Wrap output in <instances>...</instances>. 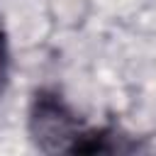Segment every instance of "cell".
<instances>
[{
    "label": "cell",
    "instance_id": "6da1fadb",
    "mask_svg": "<svg viewBox=\"0 0 156 156\" xmlns=\"http://www.w3.org/2000/svg\"><path fill=\"white\" fill-rule=\"evenodd\" d=\"M78 117L68 110L61 95L51 90H39L29 107V136L37 149L46 154L71 151L80 134Z\"/></svg>",
    "mask_w": 156,
    "mask_h": 156
},
{
    "label": "cell",
    "instance_id": "7a4b0ae2",
    "mask_svg": "<svg viewBox=\"0 0 156 156\" xmlns=\"http://www.w3.org/2000/svg\"><path fill=\"white\" fill-rule=\"evenodd\" d=\"M5 78H7V34H5V27L0 20V93H2Z\"/></svg>",
    "mask_w": 156,
    "mask_h": 156
}]
</instances>
